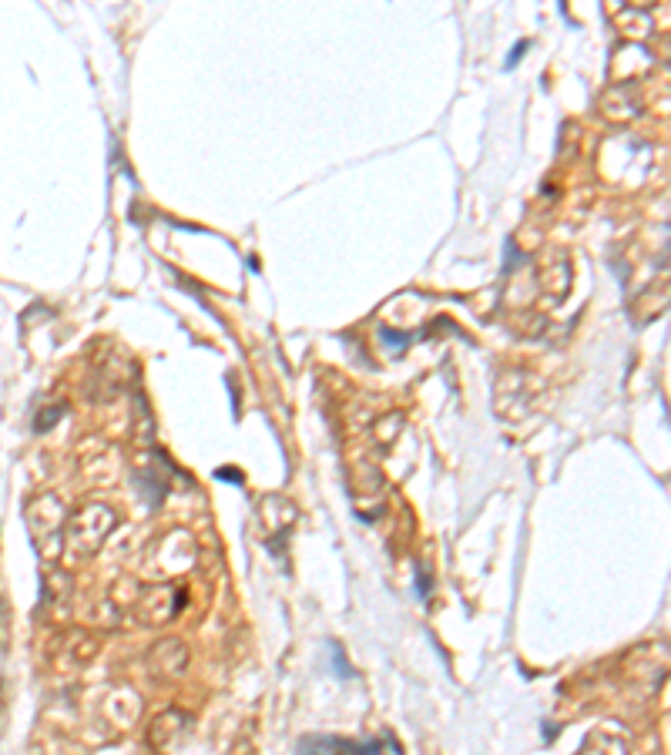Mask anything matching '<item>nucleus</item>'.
I'll return each mask as SVG.
<instances>
[{"instance_id": "1", "label": "nucleus", "mask_w": 671, "mask_h": 755, "mask_svg": "<svg viewBox=\"0 0 671 755\" xmlns=\"http://www.w3.org/2000/svg\"><path fill=\"white\" fill-rule=\"evenodd\" d=\"M115 511L105 504H88L84 511H78L68 521V544L74 554H94L101 547V541L108 537V531L115 527Z\"/></svg>"}, {"instance_id": "2", "label": "nucleus", "mask_w": 671, "mask_h": 755, "mask_svg": "<svg viewBox=\"0 0 671 755\" xmlns=\"http://www.w3.org/2000/svg\"><path fill=\"white\" fill-rule=\"evenodd\" d=\"M182 608H185V591L165 584V588L145 591V598L138 604V618L145 621V625H168Z\"/></svg>"}, {"instance_id": "3", "label": "nucleus", "mask_w": 671, "mask_h": 755, "mask_svg": "<svg viewBox=\"0 0 671 755\" xmlns=\"http://www.w3.org/2000/svg\"><path fill=\"white\" fill-rule=\"evenodd\" d=\"M27 524H31V534L37 537V544L47 541V537H58L61 524H64V511H61L58 497L44 494V497L31 500V507H27Z\"/></svg>"}, {"instance_id": "4", "label": "nucleus", "mask_w": 671, "mask_h": 755, "mask_svg": "<svg viewBox=\"0 0 671 755\" xmlns=\"http://www.w3.org/2000/svg\"><path fill=\"white\" fill-rule=\"evenodd\" d=\"M380 742H353V739H333V735H313L302 739V755H380Z\"/></svg>"}, {"instance_id": "5", "label": "nucleus", "mask_w": 671, "mask_h": 755, "mask_svg": "<svg viewBox=\"0 0 671 755\" xmlns=\"http://www.w3.org/2000/svg\"><path fill=\"white\" fill-rule=\"evenodd\" d=\"M162 658H168V665L162 668V675H178L185 668V662H188V655H185V645L182 641H162V645L155 648V655H151V665H162Z\"/></svg>"}, {"instance_id": "6", "label": "nucleus", "mask_w": 671, "mask_h": 755, "mask_svg": "<svg viewBox=\"0 0 671 755\" xmlns=\"http://www.w3.org/2000/svg\"><path fill=\"white\" fill-rule=\"evenodd\" d=\"M61 413H64V407H54V410H47V413H44V417H37V423H34V427H37V433L51 430V427H54V423H58V420H61Z\"/></svg>"}, {"instance_id": "7", "label": "nucleus", "mask_w": 671, "mask_h": 755, "mask_svg": "<svg viewBox=\"0 0 671 755\" xmlns=\"http://www.w3.org/2000/svg\"><path fill=\"white\" fill-rule=\"evenodd\" d=\"M383 339H386V343H393L396 349H403L406 343H410L413 336H406V333H396V329H383Z\"/></svg>"}, {"instance_id": "8", "label": "nucleus", "mask_w": 671, "mask_h": 755, "mask_svg": "<svg viewBox=\"0 0 671 755\" xmlns=\"http://www.w3.org/2000/svg\"><path fill=\"white\" fill-rule=\"evenodd\" d=\"M524 51H527V41H517V44H514V51H510V58H507V68H514L517 58H521Z\"/></svg>"}]
</instances>
